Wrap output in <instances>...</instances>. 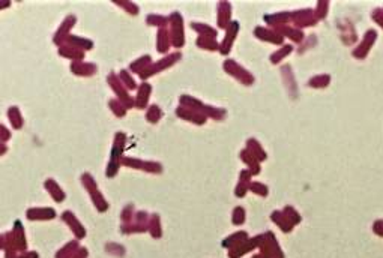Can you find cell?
Returning <instances> with one entry per match:
<instances>
[{
	"instance_id": "7dc6e473",
	"label": "cell",
	"mask_w": 383,
	"mask_h": 258,
	"mask_svg": "<svg viewBox=\"0 0 383 258\" xmlns=\"http://www.w3.org/2000/svg\"><path fill=\"white\" fill-rule=\"evenodd\" d=\"M250 191H253L257 195H261V197L268 195V188L264 186L263 183H258V182H251L250 183Z\"/></svg>"
},
{
	"instance_id": "e0dca14e",
	"label": "cell",
	"mask_w": 383,
	"mask_h": 258,
	"mask_svg": "<svg viewBox=\"0 0 383 258\" xmlns=\"http://www.w3.org/2000/svg\"><path fill=\"white\" fill-rule=\"evenodd\" d=\"M274 30H277L283 38H288V39H291L293 42H302L304 41V32L301 30V29H298V27H291V26H287V24H284V26H278V27H272Z\"/></svg>"
},
{
	"instance_id": "4dcf8cb0",
	"label": "cell",
	"mask_w": 383,
	"mask_h": 258,
	"mask_svg": "<svg viewBox=\"0 0 383 258\" xmlns=\"http://www.w3.org/2000/svg\"><path fill=\"white\" fill-rule=\"evenodd\" d=\"M162 116H164V113H162L161 107L157 105V104L149 105V107H147V110H146V120L149 123H152V125L158 123L162 119Z\"/></svg>"
},
{
	"instance_id": "60d3db41",
	"label": "cell",
	"mask_w": 383,
	"mask_h": 258,
	"mask_svg": "<svg viewBox=\"0 0 383 258\" xmlns=\"http://www.w3.org/2000/svg\"><path fill=\"white\" fill-rule=\"evenodd\" d=\"M119 78H121L122 84L125 86L128 90H135V89H138V86H137L135 80L132 78V75H131V72H129L128 69H122V71L119 72Z\"/></svg>"
},
{
	"instance_id": "1f68e13d",
	"label": "cell",
	"mask_w": 383,
	"mask_h": 258,
	"mask_svg": "<svg viewBox=\"0 0 383 258\" xmlns=\"http://www.w3.org/2000/svg\"><path fill=\"white\" fill-rule=\"evenodd\" d=\"M8 119L11 122V126L14 129H21L23 125H24V119H23V114L20 111L18 107H11L8 110Z\"/></svg>"
},
{
	"instance_id": "e575fe53",
	"label": "cell",
	"mask_w": 383,
	"mask_h": 258,
	"mask_svg": "<svg viewBox=\"0 0 383 258\" xmlns=\"http://www.w3.org/2000/svg\"><path fill=\"white\" fill-rule=\"evenodd\" d=\"M272 219L277 222V225L281 228L283 231L287 233V231H291V230H293V225H294V224L286 216L284 212H274V213H272Z\"/></svg>"
},
{
	"instance_id": "7402d4cb",
	"label": "cell",
	"mask_w": 383,
	"mask_h": 258,
	"mask_svg": "<svg viewBox=\"0 0 383 258\" xmlns=\"http://www.w3.org/2000/svg\"><path fill=\"white\" fill-rule=\"evenodd\" d=\"M264 21H266V24H269V26H272V27L284 26V24H287V23L291 21V12L268 14V15H264Z\"/></svg>"
},
{
	"instance_id": "9c48e42d",
	"label": "cell",
	"mask_w": 383,
	"mask_h": 258,
	"mask_svg": "<svg viewBox=\"0 0 383 258\" xmlns=\"http://www.w3.org/2000/svg\"><path fill=\"white\" fill-rule=\"evenodd\" d=\"M317 18L314 15V11L311 9H299L291 12V23L294 24V27L298 29H304V27H311L317 24Z\"/></svg>"
},
{
	"instance_id": "cb8c5ba5",
	"label": "cell",
	"mask_w": 383,
	"mask_h": 258,
	"mask_svg": "<svg viewBox=\"0 0 383 258\" xmlns=\"http://www.w3.org/2000/svg\"><path fill=\"white\" fill-rule=\"evenodd\" d=\"M66 44L68 45H71V47H75V48H78V50H81V51H91L92 48H94V42L89 39V38H83V36H77V35H71L69 38H68V41H66ZM65 44V45H66Z\"/></svg>"
},
{
	"instance_id": "8d00e7d4",
	"label": "cell",
	"mask_w": 383,
	"mask_h": 258,
	"mask_svg": "<svg viewBox=\"0 0 383 258\" xmlns=\"http://www.w3.org/2000/svg\"><path fill=\"white\" fill-rule=\"evenodd\" d=\"M78 240H72V242H68L61 251H59L56 254V258H71L80 248H78Z\"/></svg>"
},
{
	"instance_id": "ffe728a7",
	"label": "cell",
	"mask_w": 383,
	"mask_h": 258,
	"mask_svg": "<svg viewBox=\"0 0 383 258\" xmlns=\"http://www.w3.org/2000/svg\"><path fill=\"white\" fill-rule=\"evenodd\" d=\"M171 45V38H170V30L165 29H158L157 33V51L161 54H167Z\"/></svg>"
},
{
	"instance_id": "8992f818",
	"label": "cell",
	"mask_w": 383,
	"mask_h": 258,
	"mask_svg": "<svg viewBox=\"0 0 383 258\" xmlns=\"http://www.w3.org/2000/svg\"><path fill=\"white\" fill-rule=\"evenodd\" d=\"M223 68H224V71H225L228 75H231L233 78H236L238 81H241L244 86H251V84L254 83L253 74L248 72L244 66H241L236 60H233V59L225 60V62L223 63Z\"/></svg>"
},
{
	"instance_id": "6f0895ef",
	"label": "cell",
	"mask_w": 383,
	"mask_h": 258,
	"mask_svg": "<svg viewBox=\"0 0 383 258\" xmlns=\"http://www.w3.org/2000/svg\"><path fill=\"white\" fill-rule=\"evenodd\" d=\"M6 150H8L6 144H5V143H2V152H0V153H2V155H5V153H6Z\"/></svg>"
},
{
	"instance_id": "2e32d148",
	"label": "cell",
	"mask_w": 383,
	"mask_h": 258,
	"mask_svg": "<svg viewBox=\"0 0 383 258\" xmlns=\"http://www.w3.org/2000/svg\"><path fill=\"white\" fill-rule=\"evenodd\" d=\"M98 71L95 63L91 62H71V72L77 77H92Z\"/></svg>"
},
{
	"instance_id": "3957f363",
	"label": "cell",
	"mask_w": 383,
	"mask_h": 258,
	"mask_svg": "<svg viewBox=\"0 0 383 258\" xmlns=\"http://www.w3.org/2000/svg\"><path fill=\"white\" fill-rule=\"evenodd\" d=\"M182 59V53L181 51H174V53H170V54H167V56H164L161 60H158V62H154L149 68L147 69H144L138 77L141 78V81H146L147 78H151L152 75H157V74H160V72H162V71H165V69H168V68H171L173 65H176L179 60Z\"/></svg>"
},
{
	"instance_id": "6da1fadb",
	"label": "cell",
	"mask_w": 383,
	"mask_h": 258,
	"mask_svg": "<svg viewBox=\"0 0 383 258\" xmlns=\"http://www.w3.org/2000/svg\"><path fill=\"white\" fill-rule=\"evenodd\" d=\"M127 134L125 132H116L114 134V141L111 146V152H110V161L107 164V170L105 174L107 177H114L119 171V167L122 165V159H124V152H125V146H127Z\"/></svg>"
},
{
	"instance_id": "ee69618b",
	"label": "cell",
	"mask_w": 383,
	"mask_h": 258,
	"mask_svg": "<svg viewBox=\"0 0 383 258\" xmlns=\"http://www.w3.org/2000/svg\"><path fill=\"white\" fill-rule=\"evenodd\" d=\"M91 197H92V201H94V204H95V207L98 209V212H105L107 209H108V203L104 200V197H102V194L96 189V191H94L92 194H91Z\"/></svg>"
},
{
	"instance_id": "4fadbf2b",
	"label": "cell",
	"mask_w": 383,
	"mask_h": 258,
	"mask_svg": "<svg viewBox=\"0 0 383 258\" xmlns=\"http://www.w3.org/2000/svg\"><path fill=\"white\" fill-rule=\"evenodd\" d=\"M152 95V84L147 81H141V84H138L137 89V95L134 98L135 101V108L138 110H144L149 107V99Z\"/></svg>"
},
{
	"instance_id": "f35d334b",
	"label": "cell",
	"mask_w": 383,
	"mask_h": 258,
	"mask_svg": "<svg viewBox=\"0 0 383 258\" xmlns=\"http://www.w3.org/2000/svg\"><path fill=\"white\" fill-rule=\"evenodd\" d=\"M247 240V233L245 231H241V233H234L233 236H230L228 239H225L224 242H223V245H224V248H234V246H238V245H241V243H244Z\"/></svg>"
},
{
	"instance_id": "ba28073f",
	"label": "cell",
	"mask_w": 383,
	"mask_h": 258,
	"mask_svg": "<svg viewBox=\"0 0 383 258\" xmlns=\"http://www.w3.org/2000/svg\"><path fill=\"white\" fill-rule=\"evenodd\" d=\"M75 23H77L75 15H68V17L62 21V24L59 26V29H57L56 33H54V36H53L54 45H57L59 48H61V47H64V45L66 44L68 38L71 36V30H72V27L75 26Z\"/></svg>"
},
{
	"instance_id": "c3c4849f",
	"label": "cell",
	"mask_w": 383,
	"mask_h": 258,
	"mask_svg": "<svg viewBox=\"0 0 383 258\" xmlns=\"http://www.w3.org/2000/svg\"><path fill=\"white\" fill-rule=\"evenodd\" d=\"M245 221V210L242 207H236L233 212V224L234 225H241Z\"/></svg>"
},
{
	"instance_id": "d6986e66",
	"label": "cell",
	"mask_w": 383,
	"mask_h": 258,
	"mask_svg": "<svg viewBox=\"0 0 383 258\" xmlns=\"http://www.w3.org/2000/svg\"><path fill=\"white\" fill-rule=\"evenodd\" d=\"M57 54L64 57V59H69L71 62H81L84 60V51L75 48V47H71V45H64L57 50Z\"/></svg>"
},
{
	"instance_id": "7bdbcfd3",
	"label": "cell",
	"mask_w": 383,
	"mask_h": 258,
	"mask_svg": "<svg viewBox=\"0 0 383 258\" xmlns=\"http://www.w3.org/2000/svg\"><path fill=\"white\" fill-rule=\"evenodd\" d=\"M149 231L152 234V237L155 239H160L161 234H162V228H161V221H160V216L158 215H152L151 219H149Z\"/></svg>"
},
{
	"instance_id": "f1b7e54d",
	"label": "cell",
	"mask_w": 383,
	"mask_h": 258,
	"mask_svg": "<svg viewBox=\"0 0 383 258\" xmlns=\"http://www.w3.org/2000/svg\"><path fill=\"white\" fill-rule=\"evenodd\" d=\"M192 30H195L198 33V36H206V38H217L218 32L215 30V29L209 24H204V23H191L190 24Z\"/></svg>"
},
{
	"instance_id": "f5cc1de1",
	"label": "cell",
	"mask_w": 383,
	"mask_h": 258,
	"mask_svg": "<svg viewBox=\"0 0 383 258\" xmlns=\"http://www.w3.org/2000/svg\"><path fill=\"white\" fill-rule=\"evenodd\" d=\"M373 20H374L380 27H383V9H374V11H373Z\"/></svg>"
},
{
	"instance_id": "ab89813d",
	"label": "cell",
	"mask_w": 383,
	"mask_h": 258,
	"mask_svg": "<svg viewBox=\"0 0 383 258\" xmlns=\"http://www.w3.org/2000/svg\"><path fill=\"white\" fill-rule=\"evenodd\" d=\"M113 3L114 5H117L119 8H122L125 12H128L129 15H138V12H140V9H138V6L134 3V2H129V0H113Z\"/></svg>"
},
{
	"instance_id": "db71d44e",
	"label": "cell",
	"mask_w": 383,
	"mask_h": 258,
	"mask_svg": "<svg viewBox=\"0 0 383 258\" xmlns=\"http://www.w3.org/2000/svg\"><path fill=\"white\" fill-rule=\"evenodd\" d=\"M18 258H39V255L33 251H24L18 255Z\"/></svg>"
},
{
	"instance_id": "f907efd6",
	"label": "cell",
	"mask_w": 383,
	"mask_h": 258,
	"mask_svg": "<svg viewBox=\"0 0 383 258\" xmlns=\"http://www.w3.org/2000/svg\"><path fill=\"white\" fill-rule=\"evenodd\" d=\"M122 221L124 224H131L134 221V212H132V206H127L122 212Z\"/></svg>"
},
{
	"instance_id": "f546056e",
	"label": "cell",
	"mask_w": 383,
	"mask_h": 258,
	"mask_svg": "<svg viewBox=\"0 0 383 258\" xmlns=\"http://www.w3.org/2000/svg\"><path fill=\"white\" fill-rule=\"evenodd\" d=\"M247 149H248L260 162L268 158V155H266V152H264L263 146L260 144V143H258L255 138H248V140H247Z\"/></svg>"
},
{
	"instance_id": "d590c367",
	"label": "cell",
	"mask_w": 383,
	"mask_h": 258,
	"mask_svg": "<svg viewBox=\"0 0 383 258\" xmlns=\"http://www.w3.org/2000/svg\"><path fill=\"white\" fill-rule=\"evenodd\" d=\"M329 83H331V75L320 74V75H316V77L310 78L307 84L310 86V87H314V89H323V87H326V86H329Z\"/></svg>"
},
{
	"instance_id": "484cf974",
	"label": "cell",
	"mask_w": 383,
	"mask_h": 258,
	"mask_svg": "<svg viewBox=\"0 0 383 258\" xmlns=\"http://www.w3.org/2000/svg\"><path fill=\"white\" fill-rule=\"evenodd\" d=\"M44 186H45V189L48 191V194L51 195V198L54 200V201L62 203L64 200H65V192L62 191V188L59 186V183H57L56 180L48 179V180H45Z\"/></svg>"
},
{
	"instance_id": "30bf717a",
	"label": "cell",
	"mask_w": 383,
	"mask_h": 258,
	"mask_svg": "<svg viewBox=\"0 0 383 258\" xmlns=\"http://www.w3.org/2000/svg\"><path fill=\"white\" fill-rule=\"evenodd\" d=\"M238 33H239V23L231 21L228 24V27L225 29V36H224L223 42L220 44V53L223 56H227L231 51V47L234 44V39H236Z\"/></svg>"
},
{
	"instance_id": "b9f144b4",
	"label": "cell",
	"mask_w": 383,
	"mask_h": 258,
	"mask_svg": "<svg viewBox=\"0 0 383 258\" xmlns=\"http://www.w3.org/2000/svg\"><path fill=\"white\" fill-rule=\"evenodd\" d=\"M293 51V45H290V44H287V45H283L278 51H275V53H272V56H271V62L272 63H280L283 59H286V57L290 54Z\"/></svg>"
},
{
	"instance_id": "603a6c76",
	"label": "cell",
	"mask_w": 383,
	"mask_h": 258,
	"mask_svg": "<svg viewBox=\"0 0 383 258\" xmlns=\"http://www.w3.org/2000/svg\"><path fill=\"white\" fill-rule=\"evenodd\" d=\"M152 57L149 54H144L141 57H138V59H135L134 62L129 63V72H134V74H141L144 69H147L151 65H152Z\"/></svg>"
},
{
	"instance_id": "d4e9b609",
	"label": "cell",
	"mask_w": 383,
	"mask_h": 258,
	"mask_svg": "<svg viewBox=\"0 0 383 258\" xmlns=\"http://www.w3.org/2000/svg\"><path fill=\"white\" fill-rule=\"evenodd\" d=\"M241 159L247 164V167H248V170L251 171V173H253V176L254 174H258L260 173V161L245 147L242 152H241Z\"/></svg>"
},
{
	"instance_id": "9a60e30c",
	"label": "cell",
	"mask_w": 383,
	"mask_h": 258,
	"mask_svg": "<svg viewBox=\"0 0 383 258\" xmlns=\"http://www.w3.org/2000/svg\"><path fill=\"white\" fill-rule=\"evenodd\" d=\"M231 5L228 2H218L217 5V23L220 29H227L231 23Z\"/></svg>"
},
{
	"instance_id": "52a82bcc",
	"label": "cell",
	"mask_w": 383,
	"mask_h": 258,
	"mask_svg": "<svg viewBox=\"0 0 383 258\" xmlns=\"http://www.w3.org/2000/svg\"><path fill=\"white\" fill-rule=\"evenodd\" d=\"M122 165L134 168V170H141V171H146V173H154V174H160L164 170L162 165L157 161H144V159H138V158H132V156H124Z\"/></svg>"
},
{
	"instance_id": "11a10c76",
	"label": "cell",
	"mask_w": 383,
	"mask_h": 258,
	"mask_svg": "<svg viewBox=\"0 0 383 258\" xmlns=\"http://www.w3.org/2000/svg\"><path fill=\"white\" fill-rule=\"evenodd\" d=\"M87 254H89V252H87V249H84V248H80L71 258H87Z\"/></svg>"
},
{
	"instance_id": "816d5d0a",
	"label": "cell",
	"mask_w": 383,
	"mask_h": 258,
	"mask_svg": "<svg viewBox=\"0 0 383 258\" xmlns=\"http://www.w3.org/2000/svg\"><path fill=\"white\" fill-rule=\"evenodd\" d=\"M0 140H2V143H5V144H6V141L11 140V131L5 125L0 126Z\"/></svg>"
},
{
	"instance_id": "277c9868",
	"label": "cell",
	"mask_w": 383,
	"mask_h": 258,
	"mask_svg": "<svg viewBox=\"0 0 383 258\" xmlns=\"http://www.w3.org/2000/svg\"><path fill=\"white\" fill-rule=\"evenodd\" d=\"M170 18V38H171V45L174 48H182L185 45V27H184V18L182 14L174 11L168 15Z\"/></svg>"
},
{
	"instance_id": "d6a6232c",
	"label": "cell",
	"mask_w": 383,
	"mask_h": 258,
	"mask_svg": "<svg viewBox=\"0 0 383 258\" xmlns=\"http://www.w3.org/2000/svg\"><path fill=\"white\" fill-rule=\"evenodd\" d=\"M147 26L158 27V29H165L170 24V18L167 15H160V14H149L146 17Z\"/></svg>"
},
{
	"instance_id": "ac0fdd59",
	"label": "cell",
	"mask_w": 383,
	"mask_h": 258,
	"mask_svg": "<svg viewBox=\"0 0 383 258\" xmlns=\"http://www.w3.org/2000/svg\"><path fill=\"white\" fill-rule=\"evenodd\" d=\"M62 219H64V222H66V225L71 228L72 233L75 234L77 239H83V237L86 236L84 227H83V225L80 224V221L74 216V213H71V212H64Z\"/></svg>"
},
{
	"instance_id": "681fc988",
	"label": "cell",
	"mask_w": 383,
	"mask_h": 258,
	"mask_svg": "<svg viewBox=\"0 0 383 258\" xmlns=\"http://www.w3.org/2000/svg\"><path fill=\"white\" fill-rule=\"evenodd\" d=\"M284 213H286V216H287L293 224H298V222L301 221V216L296 213V210H294L293 207H290V206L284 209Z\"/></svg>"
},
{
	"instance_id": "5bb4252c",
	"label": "cell",
	"mask_w": 383,
	"mask_h": 258,
	"mask_svg": "<svg viewBox=\"0 0 383 258\" xmlns=\"http://www.w3.org/2000/svg\"><path fill=\"white\" fill-rule=\"evenodd\" d=\"M377 38V33L374 30H368L364 38H362V42H359V45L355 48V51H353V57H356V59H365L370 48L373 47L374 41Z\"/></svg>"
},
{
	"instance_id": "f6af8a7d",
	"label": "cell",
	"mask_w": 383,
	"mask_h": 258,
	"mask_svg": "<svg viewBox=\"0 0 383 258\" xmlns=\"http://www.w3.org/2000/svg\"><path fill=\"white\" fill-rule=\"evenodd\" d=\"M81 183H83V186L89 191V194H92L94 191H96L98 188H96V182H95V179L89 174V173H84L83 176H81Z\"/></svg>"
},
{
	"instance_id": "8fae6325",
	"label": "cell",
	"mask_w": 383,
	"mask_h": 258,
	"mask_svg": "<svg viewBox=\"0 0 383 258\" xmlns=\"http://www.w3.org/2000/svg\"><path fill=\"white\" fill-rule=\"evenodd\" d=\"M176 116L181 117V119H184V120H187V122H191V123H194V125H198V126L204 125L206 120H208V117H206L204 114H201V113H198V111H195V110L182 107V105H179L178 108H176Z\"/></svg>"
},
{
	"instance_id": "9f6ffc18",
	"label": "cell",
	"mask_w": 383,
	"mask_h": 258,
	"mask_svg": "<svg viewBox=\"0 0 383 258\" xmlns=\"http://www.w3.org/2000/svg\"><path fill=\"white\" fill-rule=\"evenodd\" d=\"M377 225H379V227H382V230H376V231H377V233H380V236H383V222H382V221H379V222H377Z\"/></svg>"
},
{
	"instance_id": "74e56055",
	"label": "cell",
	"mask_w": 383,
	"mask_h": 258,
	"mask_svg": "<svg viewBox=\"0 0 383 258\" xmlns=\"http://www.w3.org/2000/svg\"><path fill=\"white\" fill-rule=\"evenodd\" d=\"M108 107H110L111 113L114 114L116 117H125V116H127L128 108H127L119 99H116V98L110 99V101H108Z\"/></svg>"
},
{
	"instance_id": "4316f807",
	"label": "cell",
	"mask_w": 383,
	"mask_h": 258,
	"mask_svg": "<svg viewBox=\"0 0 383 258\" xmlns=\"http://www.w3.org/2000/svg\"><path fill=\"white\" fill-rule=\"evenodd\" d=\"M12 234H14V242H15V249L20 251V252H24L26 251V237H24V228L23 225L20 224V221H15V225H14V230H12Z\"/></svg>"
},
{
	"instance_id": "5b68a950",
	"label": "cell",
	"mask_w": 383,
	"mask_h": 258,
	"mask_svg": "<svg viewBox=\"0 0 383 258\" xmlns=\"http://www.w3.org/2000/svg\"><path fill=\"white\" fill-rule=\"evenodd\" d=\"M107 83H108V86H110V89L114 92L116 99H119L128 110L132 108V107H135V101H134V98L129 95V90L122 84V81H121V78H119V74L110 72L108 77H107Z\"/></svg>"
},
{
	"instance_id": "44dd1931",
	"label": "cell",
	"mask_w": 383,
	"mask_h": 258,
	"mask_svg": "<svg viewBox=\"0 0 383 258\" xmlns=\"http://www.w3.org/2000/svg\"><path fill=\"white\" fill-rule=\"evenodd\" d=\"M56 218V212L50 207H36L27 210V219L31 221H47Z\"/></svg>"
},
{
	"instance_id": "7c38bea8",
	"label": "cell",
	"mask_w": 383,
	"mask_h": 258,
	"mask_svg": "<svg viewBox=\"0 0 383 258\" xmlns=\"http://www.w3.org/2000/svg\"><path fill=\"white\" fill-rule=\"evenodd\" d=\"M254 35H255V38L261 39L263 42L277 44V45H281V47H283V42H284V38L277 30H274V29H269V27L257 26L254 29Z\"/></svg>"
},
{
	"instance_id": "83f0119b",
	"label": "cell",
	"mask_w": 383,
	"mask_h": 258,
	"mask_svg": "<svg viewBox=\"0 0 383 258\" xmlns=\"http://www.w3.org/2000/svg\"><path fill=\"white\" fill-rule=\"evenodd\" d=\"M251 176H253V173H251L250 170H242V171H241V174H239V183H238L236 191H234V194H236L238 197H244V195L247 194V191L250 189Z\"/></svg>"
},
{
	"instance_id": "7a4b0ae2",
	"label": "cell",
	"mask_w": 383,
	"mask_h": 258,
	"mask_svg": "<svg viewBox=\"0 0 383 258\" xmlns=\"http://www.w3.org/2000/svg\"><path fill=\"white\" fill-rule=\"evenodd\" d=\"M179 102H181L182 107H187V108H191V110H195V111L204 114V116L208 119L223 120L227 116V111L224 108L208 105V104H204L203 101H200V99H197V98H194L191 95H181Z\"/></svg>"
},
{
	"instance_id": "836d02e7",
	"label": "cell",
	"mask_w": 383,
	"mask_h": 258,
	"mask_svg": "<svg viewBox=\"0 0 383 258\" xmlns=\"http://www.w3.org/2000/svg\"><path fill=\"white\" fill-rule=\"evenodd\" d=\"M195 45L200 50L206 51H220V44L217 42V38H206V36H198L195 41Z\"/></svg>"
},
{
	"instance_id": "bcb514c9",
	"label": "cell",
	"mask_w": 383,
	"mask_h": 258,
	"mask_svg": "<svg viewBox=\"0 0 383 258\" xmlns=\"http://www.w3.org/2000/svg\"><path fill=\"white\" fill-rule=\"evenodd\" d=\"M328 9H329V2H323V0H320V2L317 3V9L314 11L316 18H317V20L325 18L326 14H328Z\"/></svg>"
}]
</instances>
